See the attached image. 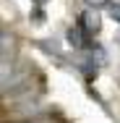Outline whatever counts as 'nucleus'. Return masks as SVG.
<instances>
[{"label":"nucleus","mask_w":120,"mask_h":123,"mask_svg":"<svg viewBox=\"0 0 120 123\" xmlns=\"http://www.w3.org/2000/svg\"><path fill=\"white\" fill-rule=\"evenodd\" d=\"M81 26H84V29H86L89 34H97L102 24H99V16H97V13L86 11V13H81Z\"/></svg>","instance_id":"obj_1"},{"label":"nucleus","mask_w":120,"mask_h":123,"mask_svg":"<svg viewBox=\"0 0 120 123\" xmlns=\"http://www.w3.org/2000/svg\"><path fill=\"white\" fill-rule=\"evenodd\" d=\"M84 26H71L68 29V42H71L73 47H84Z\"/></svg>","instance_id":"obj_2"},{"label":"nucleus","mask_w":120,"mask_h":123,"mask_svg":"<svg viewBox=\"0 0 120 123\" xmlns=\"http://www.w3.org/2000/svg\"><path fill=\"white\" fill-rule=\"evenodd\" d=\"M110 16H112L115 21H120V3H115V5H110Z\"/></svg>","instance_id":"obj_3"},{"label":"nucleus","mask_w":120,"mask_h":123,"mask_svg":"<svg viewBox=\"0 0 120 123\" xmlns=\"http://www.w3.org/2000/svg\"><path fill=\"white\" fill-rule=\"evenodd\" d=\"M86 3H89V5H94V8H99V5H107L110 0H86Z\"/></svg>","instance_id":"obj_4"},{"label":"nucleus","mask_w":120,"mask_h":123,"mask_svg":"<svg viewBox=\"0 0 120 123\" xmlns=\"http://www.w3.org/2000/svg\"><path fill=\"white\" fill-rule=\"evenodd\" d=\"M37 3H45V0H37Z\"/></svg>","instance_id":"obj_5"}]
</instances>
